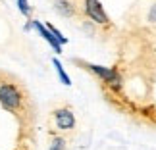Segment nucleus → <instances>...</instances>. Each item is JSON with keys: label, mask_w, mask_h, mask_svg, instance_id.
Listing matches in <instances>:
<instances>
[{"label": "nucleus", "mask_w": 156, "mask_h": 150, "mask_svg": "<svg viewBox=\"0 0 156 150\" xmlns=\"http://www.w3.org/2000/svg\"><path fill=\"white\" fill-rule=\"evenodd\" d=\"M54 10L62 17H79L83 14L81 6H77L73 0H56L54 2Z\"/></svg>", "instance_id": "obj_5"}, {"label": "nucleus", "mask_w": 156, "mask_h": 150, "mask_svg": "<svg viewBox=\"0 0 156 150\" xmlns=\"http://www.w3.org/2000/svg\"><path fill=\"white\" fill-rule=\"evenodd\" d=\"M52 64H54V68H56L58 75H60V81H62L64 85H71V79H69V75L64 71V65L60 64V60H56V58H54V60H52Z\"/></svg>", "instance_id": "obj_8"}, {"label": "nucleus", "mask_w": 156, "mask_h": 150, "mask_svg": "<svg viewBox=\"0 0 156 150\" xmlns=\"http://www.w3.org/2000/svg\"><path fill=\"white\" fill-rule=\"evenodd\" d=\"M17 8H20V12H21L25 17H31L33 8L29 6V0H17Z\"/></svg>", "instance_id": "obj_9"}, {"label": "nucleus", "mask_w": 156, "mask_h": 150, "mask_svg": "<svg viewBox=\"0 0 156 150\" xmlns=\"http://www.w3.org/2000/svg\"><path fill=\"white\" fill-rule=\"evenodd\" d=\"M46 29H48V31L52 33V37H54V39H56V40H58V43H60V44H66V43H68V39H66V37H64V35H62V33H60V31H58V29H56V27H54V25H52V23H48V25H46Z\"/></svg>", "instance_id": "obj_10"}, {"label": "nucleus", "mask_w": 156, "mask_h": 150, "mask_svg": "<svg viewBox=\"0 0 156 150\" xmlns=\"http://www.w3.org/2000/svg\"><path fill=\"white\" fill-rule=\"evenodd\" d=\"M14 150H33V148H31V145H25V142H20V145H17Z\"/></svg>", "instance_id": "obj_12"}, {"label": "nucleus", "mask_w": 156, "mask_h": 150, "mask_svg": "<svg viewBox=\"0 0 156 150\" xmlns=\"http://www.w3.org/2000/svg\"><path fill=\"white\" fill-rule=\"evenodd\" d=\"M31 25H33L35 29H37V31L41 33V37H43V39L46 40V43H48V44L52 46V48H54V52H58V54L62 52V44H60L58 40L52 37V33L48 31V29H46V25H43V23H41L39 19H31Z\"/></svg>", "instance_id": "obj_6"}, {"label": "nucleus", "mask_w": 156, "mask_h": 150, "mask_svg": "<svg viewBox=\"0 0 156 150\" xmlns=\"http://www.w3.org/2000/svg\"><path fill=\"white\" fill-rule=\"evenodd\" d=\"M81 64L87 71H91L94 77H98L106 87H110L112 91H119L122 89V77L116 68H104V65H97V64H89V62H77Z\"/></svg>", "instance_id": "obj_3"}, {"label": "nucleus", "mask_w": 156, "mask_h": 150, "mask_svg": "<svg viewBox=\"0 0 156 150\" xmlns=\"http://www.w3.org/2000/svg\"><path fill=\"white\" fill-rule=\"evenodd\" d=\"M81 10L94 25H100V27H110L112 25L110 17H108L106 10H104V6L100 4V0H83Z\"/></svg>", "instance_id": "obj_4"}, {"label": "nucleus", "mask_w": 156, "mask_h": 150, "mask_svg": "<svg viewBox=\"0 0 156 150\" xmlns=\"http://www.w3.org/2000/svg\"><path fill=\"white\" fill-rule=\"evenodd\" d=\"M0 106L20 121V129L23 127V131H31L35 119V104L31 94L21 81L4 71H0Z\"/></svg>", "instance_id": "obj_1"}, {"label": "nucleus", "mask_w": 156, "mask_h": 150, "mask_svg": "<svg viewBox=\"0 0 156 150\" xmlns=\"http://www.w3.org/2000/svg\"><path fill=\"white\" fill-rule=\"evenodd\" d=\"M148 21H152V23H156V4L151 8V12H148Z\"/></svg>", "instance_id": "obj_11"}, {"label": "nucleus", "mask_w": 156, "mask_h": 150, "mask_svg": "<svg viewBox=\"0 0 156 150\" xmlns=\"http://www.w3.org/2000/svg\"><path fill=\"white\" fill-rule=\"evenodd\" d=\"M50 121H52V127L50 131L52 133H58V135H73L75 129H77V119H75V112L69 104H60L56 108H52L50 112Z\"/></svg>", "instance_id": "obj_2"}, {"label": "nucleus", "mask_w": 156, "mask_h": 150, "mask_svg": "<svg viewBox=\"0 0 156 150\" xmlns=\"http://www.w3.org/2000/svg\"><path fill=\"white\" fill-rule=\"evenodd\" d=\"M68 137L52 133L50 131V141H48V150H68Z\"/></svg>", "instance_id": "obj_7"}]
</instances>
